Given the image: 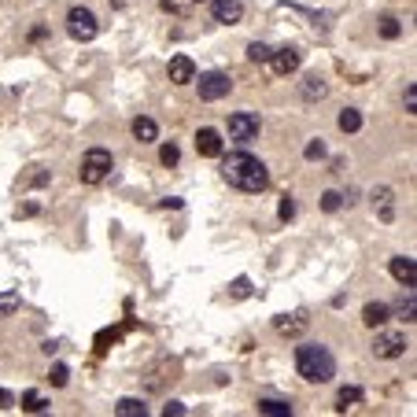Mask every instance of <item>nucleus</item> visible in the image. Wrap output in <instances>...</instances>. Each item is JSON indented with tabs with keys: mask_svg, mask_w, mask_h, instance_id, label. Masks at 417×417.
Listing matches in <instances>:
<instances>
[{
	"mask_svg": "<svg viewBox=\"0 0 417 417\" xmlns=\"http://www.w3.org/2000/svg\"><path fill=\"white\" fill-rule=\"evenodd\" d=\"M222 177L240 192H266L270 188V170L248 152H233L222 159Z\"/></svg>",
	"mask_w": 417,
	"mask_h": 417,
	"instance_id": "nucleus-1",
	"label": "nucleus"
},
{
	"mask_svg": "<svg viewBox=\"0 0 417 417\" xmlns=\"http://www.w3.org/2000/svg\"><path fill=\"white\" fill-rule=\"evenodd\" d=\"M295 369H299V377L310 380V384H329L336 377V358H333V351L322 347V344H299L295 347Z\"/></svg>",
	"mask_w": 417,
	"mask_h": 417,
	"instance_id": "nucleus-2",
	"label": "nucleus"
},
{
	"mask_svg": "<svg viewBox=\"0 0 417 417\" xmlns=\"http://www.w3.org/2000/svg\"><path fill=\"white\" fill-rule=\"evenodd\" d=\"M115 170V159H111V152L108 148H89L85 152V159H81V181L85 185H100V181H108V174Z\"/></svg>",
	"mask_w": 417,
	"mask_h": 417,
	"instance_id": "nucleus-3",
	"label": "nucleus"
},
{
	"mask_svg": "<svg viewBox=\"0 0 417 417\" xmlns=\"http://www.w3.org/2000/svg\"><path fill=\"white\" fill-rule=\"evenodd\" d=\"M67 30H70L74 41H93L96 34H100V23H96V15L89 12V8H70Z\"/></svg>",
	"mask_w": 417,
	"mask_h": 417,
	"instance_id": "nucleus-4",
	"label": "nucleus"
},
{
	"mask_svg": "<svg viewBox=\"0 0 417 417\" xmlns=\"http://www.w3.org/2000/svg\"><path fill=\"white\" fill-rule=\"evenodd\" d=\"M229 89H233L229 74H222V70H207V74H200V100L215 104V100H222V96H229Z\"/></svg>",
	"mask_w": 417,
	"mask_h": 417,
	"instance_id": "nucleus-5",
	"label": "nucleus"
},
{
	"mask_svg": "<svg viewBox=\"0 0 417 417\" xmlns=\"http://www.w3.org/2000/svg\"><path fill=\"white\" fill-rule=\"evenodd\" d=\"M229 137L240 141V144H251L255 137H259V115H251V111L229 115Z\"/></svg>",
	"mask_w": 417,
	"mask_h": 417,
	"instance_id": "nucleus-6",
	"label": "nucleus"
},
{
	"mask_svg": "<svg viewBox=\"0 0 417 417\" xmlns=\"http://www.w3.org/2000/svg\"><path fill=\"white\" fill-rule=\"evenodd\" d=\"M273 67V74H295L299 70V63H303V52L299 48H277V52H270V59H266Z\"/></svg>",
	"mask_w": 417,
	"mask_h": 417,
	"instance_id": "nucleus-7",
	"label": "nucleus"
},
{
	"mask_svg": "<svg viewBox=\"0 0 417 417\" xmlns=\"http://www.w3.org/2000/svg\"><path fill=\"white\" fill-rule=\"evenodd\" d=\"M403 351H406L403 333H377V340H373V355L377 358H399Z\"/></svg>",
	"mask_w": 417,
	"mask_h": 417,
	"instance_id": "nucleus-8",
	"label": "nucleus"
},
{
	"mask_svg": "<svg viewBox=\"0 0 417 417\" xmlns=\"http://www.w3.org/2000/svg\"><path fill=\"white\" fill-rule=\"evenodd\" d=\"M211 15H215V23L233 26V23L244 19V4L240 0H215V4H211Z\"/></svg>",
	"mask_w": 417,
	"mask_h": 417,
	"instance_id": "nucleus-9",
	"label": "nucleus"
},
{
	"mask_svg": "<svg viewBox=\"0 0 417 417\" xmlns=\"http://www.w3.org/2000/svg\"><path fill=\"white\" fill-rule=\"evenodd\" d=\"M391 277L403 288H414L417 284V262L410 259V255H395V259H391Z\"/></svg>",
	"mask_w": 417,
	"mask_h": 417,
	"instance_id": "nucleus-10",
	"label": "nucleus"
},
{
	"mask_svg": "<svg viewBox=\"0 0 417 417\" xmlns=\"http://www.w3.org/2000/svg\"><path fill=\"white\" fill-rule=\"evenodd\" d=\"M196 152H200L203 159H222V133L203 126V130L196 133Z\"/></svg>",
	"mask_w": 417,
	"mask_h": 417,
	"instance_id": "nucleus-11",
	"label": "nucleus"
},
{
	"mask_svg": "<svg viewBox=\"0 0 417 417\" xmlns=\"http://www.w3.org/2000/svg\"><path fill=\"white\" fill-rule=\"evenodd\" d=\"M166 74H170V81H174V85H188V81H196V63H192L188 56H174V59H170V67H166Z\"/></svg>",
	"mask_w": 417,
	"mask_h": 417,
	"instance_id": "nucleus-12",
	"label": "nucleus"
},
{
	"mask_svg": "<svg viewBox=\"0 0 417 417\" xmlns=\"http://www.w3.org/2000/svg\"><path fill=\"white\" fill-rule=\"evenodd\" d=\"M388 318H391V307L388 303H366V310H362V322H366L369 329L388 325Z\"/></svg>",
	"mask_w": 417,
	"mask_h": 417,
	"instance_id": "nucleus-13",
	"label": "nucleus"
},
{
	"mask_svg": "<svg viewBox=\"0 0 417 417\" xmlns=\"http://www.w3.org/2000/svg\"><path fill=\"white\" fill-rule=\"evenodd\" d=\"M358 403H362V388H355V384H347V388H340V391H336V410H340V414L355 410Z\"/></svg>",
	"mask_w": 417,
	"mask_h": 417,
	"instance_id": "nucleus-14",
	"label": "nucleus"
},
{
	"mask_svg": "<svg viewBox=\"0 0 417 417\" xmlns=\"http://www.w3.org/2000/svg\"><path fill=\"white\" fill-rule=\"evenodd\" d=\"M133 137H137L141 144L159 141V126H155V119H133Z\"/></svg>",
	"mask_w": 417,
	"mask_h": 417,
	"instance_id": "nucleus-15",
	"label": "nucleus"
},
{
	"mask_svg": "<svg viewBox=\"0 0 417 417\" xmlns=\"http://www.w3.org/2000/svg\"><path fill=\"white\" fill-rule=\"evenodd\" d=\"M277 333H281V336H299V333H303V329H307V318H299V314H292V318H277Z\"/></svg>",
	"mask_w": 417,
	"mask_h": 417,
	"instance_id": "nucleus-16",
	"label": "nucleus"
},
{
	"mask_svg": "<svg viewBox=\"0 0 417 417\" xmlns=\"http://www.w3.org/2000/svg\"><path fill=\"white\" fill-rule=\"evenodd\" d=\"M325 93H329L325 78H318V74H307L303 78V100H322Z\"/></svg>",
	"mask_w": 417,
	"mask_h": 417,
	"instance_id": "nucleus-17",
	"label": "nucleus"
},
{
	"mask_svg": "<svg viewBox=\"0 0 417 417\" xmlns=\"http://www.w3.org/2000/svg\"><path fill=\"white\" fill-rule=\"evenodd\" d=\"M115 414H119V417H144V414H148V406H144L141 399H119Z\"/></svg>",
	"mask_w": 417,
	"mask_h": 417,
	"instance_id": "nucleus-18",
	"label": "nucleus"
},
{
	"mask_svg": "<svg viewBox=\"0 0 417 417\" xmlns=\"http://www.w3.org/2000/svg\"><path fill=\"white\" fill-rule=\"evenodd\" d=\"M19 307H23V295H19L15 288H8V292H0V318L15 314Z\"/></svg>",
	"mask_w": 417,
	"mask_h": 417,
	"instance_id": "nucleus-19",
	"label": "nucleus"
},
{
	"mask_svg": "<svg viewBox=\"0 0 417 417\" xmlns=\"http://www.w3.org/2000/svg\"><path fill=\"white\" fill-rule=\"evenodd\" d=\"M336 126H340V130H344V133H358V130H362V115H358L355 108H347V111H340Z\"/></svg>",
	"mask_w": 417,
	"mask_h": 417,
	"instance_id": "nucleus-20",
	"label": "nucleus"
},
{
	"mask_svg": "<svg viewBox=\"0 0 417 417\" xmlns=\"http://www.w3.org/2000/svg\"><path fill=\"white\" fill-rule=\"evenodd\" d=\"M259 414H270V417H288V414H292V403H281V399H262V403H259Z\"/></svg>",
	"mask_w": 417,
	"mask_h": 417,
	"instance_id": "nucleus-21",
	"label": "nucleus"
},
{
	"mask_svg": "<svg viewBox=\"0 0 417 417\" xmlns=\"http://www.w3.org/2000/svg\"><path fill=\"white\" fill-rule=\"evenodd\" d=\"M23 410H26V414H45V410H48V399H45L41 391H26V395H23Z\"/></svg>",
	"mask_w": 417,
	"mask_h": 417,
	"instance_id": "nucleus-22",
	"label": "nucleus"
},
{
	"mask_svg": "<svg viewBox=\"0 0 417 417\" xmlns=\"http://www.w3.org/2000/svg\"><path fill=\"white\" fill-rule=\"evenodd\" d=\"M399 314L406 318V322H414V314H417V303H414V288H406V292L399 295Z\"/></svg>",
	"mask_w": 417,
	"mask_h": 417,
	"instance_id": "nucleus-23",
	"label": "nucleus"
},
{
	"mask_svg": "<svg viewBox=\"0 0 417 417\" xmlns=\"http://www.w3.org/2000/svg\"><path fill=\"white\" fill-rule=\"evenodd\" d=\"M403 34V23L395 15H388V19H380V37H388V41H395Z\"/></svg>",
	"mask_w": 417,
	"mask_h": 417,
	"instance_id": "nucleus-24",
	"label": "nucleus"
},
{
	"mask_svg": "<svg viewBox=\"0 0 417 417\" xmlns=\"http://www.w3.org/2000/svg\"><path fill=\"white\" fill-rule=\"evenodd\" d=\"M270 45H262V41H251V45H248V59L251 63H266V59H270Z\"/></svg>",
	"mask_w": 417,
	"mask_h": 417,
	"instance_id": "nucleus-25",
	"label": "nucleus"
},
{
	"mask_svg": "<svg viewBox=\"0 0 417 417\" xmlns=\"http://www.w3.org/2000/svg\"><path fill=\"white\" fill-rule=\"evenodd\" d=\"M344 207V196H340V192H322V211H329V215H336V211Z\"/></svg>",
	"mask_w": 417,
	"mask_h": 417,
	"instance_id": "nucleus-26",
	"label": "nucleus"
},
{
	"mask_svg": "<svg viewBox=\"0 0 417 417\" xmlns=\"http://www.w3.org/2000/svg\"><path fill=\"white\" fill-rule=\"evenodd\" d=\"M159 159H163V166H177L181 148H177V144H163V148H159Z\"/></svg>",
	"mask_w": 417,
	"mask_h": 417,
	"instance_id": "nucleus-27",
	"label": "nucleus"
},
{
	"mask_svg": "<svg viewBox=\"0 0 417 417\" xmlns=\"http://www.w3.org/2000/svg\"><path fill=\"white\" fill-rule=\"evenodd\" d=\"M48 380H52V388H67V380H70V369H67V366H52Z\"/></svg>",
	"mask_w": 417,
	"mask_h": 417,
	"instance_id": "nucleus-28",
	"label": "nucleus"
},
{
	"mask_svg": "<svg viewBox=\"0 0 417 417\" xmlns=\"http://www.w3.org/2000/svg\"><path fill=\"white\" fill-rule=\"evenodd\" d=\"M303 155L310 159V163H318V159H325V141H322V137H318V141H310Z\"/></svg>",
	"mask_w": 417,
	"mask_h": 417,
	"instance_id": "nucleus-29",
	"label": "nucleus"
},
{
	"mask_svg": "<svg viewBox=\"0 0 417 417\" xmlns=\"http://www.w3.org/2000/svg\"><path fill=\"white\" fill-rule=\"evenodd\" d=\"M277 218H281V222H292V218H295V200H292V196L281 200V207H277Z\"/></svg>",
	"mask_w": 417,
	"mask_h": 417,
	"instance_id": "nucleus-30",
	"label": "nucleus"
},
{
	"mask_svg": "<svg viewBox=\"0 0 417 417\" xmlns=\"http://www.w3.org/2000/svg\"><path fill=\"white\" fill-rule=\"evenodd\" d=\"M233 295H237V299L251 295V281H248V277H237V281H233Z\"/></svg>",
	"mask_w": 417,
	"mask_h": 417,
	"instance_id": "nucleus-31",
	"label": "nucleus"
},
{
	"mask_svg": "<svg viewBox=\"0 0 417 417\" xmlns=\"http://www.w3.org/2000/svg\"><path fill=\"white\" fill-rule=\"evenodd\" d=\"M373 203H380V207H391V188H377V192H373Z\"/></svg>",
	"mask_w": 417,
	"mask_h": 417,
	"instance_id": "nucleus-32",
	"label": "nucleus"
},
{
	"mask_svg": "<svg viewBox=\"0 0 417 417\" xmlns=\"http://www.w3.org/2000/svg\"><path fill=\"white\" fill-rule=\"evenodd\" d=\"M163 414H166V417H170V414L181 417V414H188V406H185V403H166V406H163Z\"/></svg>",
	"mask_w": 417,
	"mask_h": 417,
	"instance_id": "nucleus-33",
	"label": "nucleus"
},
{
	"mask_svg": "<svg viewBox=\"0 0 417 417\" xmlns=\"http://www.w3.org/2000/svg\"><path fill=\"white\" fill-rule=\"evenodd\" d=\"M406 111H417V85H410V89H406Z\"/></svg>",
	"mask_w": 417,
	"mask_h": 417,
	"instance_id": "nucleus-34",
	"label": "nucleus"
},
{
	"mask_svg": "<svg viewBox=\"0 0 417 417\" xmlns=\"http://www.w3.org/2000/svg\"><path fill=\"white\" fill-rule=\"evenodd\" d=\"M12 406H15V395L8 388H0V410H12Z\"/></svg>",
	"mask_w": 417,
	"mask_h": 417,
	"instance_id": "nucleus-35",
	"label": "nucleus"
},
{
	"mask_svg": "<svg viewBox=\"0 0 417 417\" xmlns=\"http://www.w3.org/2000/svg\"><path fill=\"white\" fill-rule=\"evenodd\" d=\"M196 4H203V0H196Z\"/></svg>",
	"mask_w": 417,
	"mask_h": 417,
	"instance_id": "nucleus-36",
	"label": "nucleus"
}]
</instances>
